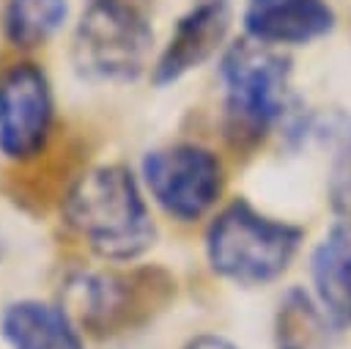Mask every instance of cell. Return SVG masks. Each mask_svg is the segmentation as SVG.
Listing matches in <instances>:
<instances>
[{
	"label": "cell",
	"mask_w": 351,
	"mask_h": 349,
	"mask_svg": "<svg viewBox=\"0 0 351 349\" xmlns=\"http://www.w3.org/2000/svg\"><path fill=\"white\" fill-rule=\"evenodd\" d=\"M335 19L329 0H247L241 11L247 38L269 47H302L324 38Z\"/></svg>",
	"instance_id": "9c48e42d"
},
{
	"label": "cell",
	"mask_w": 351,
	"mask_h": 349,
	"mask_svg": "<svg viewBox=\"0 0 351 349\" xmlns=\"http://www.w3.org/2000/svg\"><path fill=\"white\" fill-rule=\"evenodd\" d=\"M313 297L335 330L351 327V228L332 225L310 250Z\"/></svg>",
	"instance_id": "8fae6325"
},
{
	"label": "cell",
	"mask_w": 351,
	"mask_h": 349,
	"mask_svg": "<svg viewBox=\"0 0 351 349\" xmlns=\"http://www.w3.org/2000/svg\"><path fill=\"white\" fill-rule=\"evenodd\" d=\"M55 124L49 77L30 60L11 63L0 74V154L27 162L44 151Z\"/></svg>",
	"instance_id": "8992f818"
},
{
	"label": "cell",
	"mask_w": 351,
	"mask_h": 349,
	"mask_svg": "<svg viewBox=\"0 0 351 349\" xmlns=\"http://www.w3.org/2000/svg\"><path fill=\"white\" fill-rule=\"evenodd\" d=\"M66 225L104 261L129 264L151 250L156 225L140 179L118 162L88 168L63 198Z\"/></svg>",
	"instance_id": "6da1fadb"
},
{
	"label": "cell",
	"mask_w": 351,
	"mask_h": 349,
	"mask_svg": "<svg viewBox=\"0 0 351 349\" xmlns=\"http://www.w3.org/2000/svg\"><path fill=\"white\" fill-rule=\"evenodd\" d=\"M140 173L154 203L178 223L203 220L225 190L219 157L197 143H170L148 151Z\"/></svg>",
	"instance_id": "5b68a950"
},
{
	"label": "cell",
	"mask_w": 351,
	"mask_h": 349,
	"mask_svg": "<svg viewBox=\"0 0 351 349\" xmlns=\"http://www.w3.org/2000/svg\"><path fill=\"white\" fill-rule=\"evenodd\" d=\"M69 16V0H5L3 33L16 49H33L49 41Z\"/></svg>",
	"instance_id": "4fadbf2b"
},
{
	"label": "cell",
	"mask_w": 351,
	"mask_h": 349,
	"mask_svg": "<svg viewBox=\"0 0 351 349\" xmlns=\"http://www.w3.org/2000/svg\"><path fill=\"white\" fill-rule=\"evenodd\" d=\"M154 44L151 0H85L74 30V69L93 82H132Z\"/></svg>",
	"instance_id": "3957f363"
},
{
	"label": "cell",
	"mask_w": 351,
	"mask_h": 349,
	"mask_svg": "<svg viewBox=\"0 0 351 349\" xmlns=\"http://www.w3.org/2000/svg\"><path fill=\"white\" fill-rule=\"evenodd\" d=\"M225 121L230 135L258 140L291 110V60L280 47L241 38L219 60Z\"/></svg>",
	"instance_id": "277c9868"
},
{
	"label": "cell",
	"mask_w": 351,
	"mask_h": 349,
	"mask_svg": "<svg viewBox=\"0 0 351 349\" xmlns=\"http://www.w3.org/2000/svg\"><path fill=\"white\" fill-rule=\"evenodd\" d=\"M184 349H239V346H233L228 338H222V335H214V333H200V335H192L186 344H184Z\"/></svg>",
	"instance_id": "5bb4252c"
},
{
	"label": "cell",
	"mask_w": 351,
	"mask_h": 349,
	"mask_svg": "<svg viewBox=\"0 0 351 349\" xmlns=\"http://www.w3.org/2000/svg\"><path fill=\"white\" fill-rule=\"evenodd\" d=\"M335 327L318 308L315 297L302 289H288L274 313L277 349H324Z\"/></svg>",
	"instance_id": "7c38bea8"
},
{
	"label": "cell",
	"mask_w": 351,
	"mask_h": 349,
	"mask_svg": "<svg viewBox=\"0 0 351 349\" xmlns=\"http://www.w3.org/2000/svg\"><path fill=\"white\" fill-rule=\"evenodd\" d=\"M0 335L11 349H85L77 319L44 300H14L0 313Z\"/></svg>",
	"instance_id": "30bf717a"
},
{
	"label": "cell",
	"mask_w": 351,
	"mask_h": 349,
	"mask_svg": "<svg viewBox=\"0 0 351 349\" xmlns=\"http://www.w3.org/2000/svg\"><path fill=\"white\" fill-rule=\"evenodd\" d=\"M143 272H77L66 280L69 313L80 327H88L99 335L115 333L129 324L132 316L145 302L140 283Z\"/></svg>",
	"instance_id": "ba28073f"
},
{
	"label": "cell",
	"mask_w": 351,
	"mask_h": 349,
	"mask_svg": "<svg viewBox=\"0 0 351 349\" xmlns=\"http://www.w3.org/2000/svg\"><path fill=\"white\" fill-rule=\"evenodd\" d=\"M230 0H195L176 22L167 44L154 60L151 80L165 88L200 69L228 38Z\"/></svg>",
	"instance_id": "52a82bcc"
},
{
	"label": "cell",
	"mask_w": 351,
	"mask_h": 349,
	"mask_svg": "<svg viewBox=\"0 0 351 349\" xmlns=\"http://www.w3.org/2000/svg\"><path fill=\"white\" fill-rule=\"evenodd\" d=\"M304 231L258 212L247 198L222 206L206 228V258L214 275L236 286L277 280L302 247Z\"/></svg>",
	"instance_id": "7a4b0ae2"
}]
</instances>
